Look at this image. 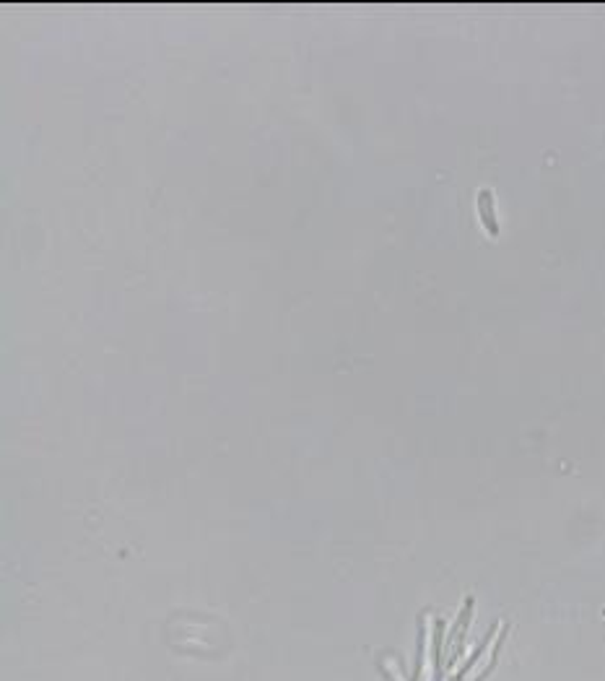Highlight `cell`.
<instances>
[{"label":"cell","instance_id":"6da1fadb","mask_svg":"<svg viewBox=\"0 0 605 681\" xmlns=\"http://www.w3.org/2000/svg\"><path fill=\"white\" fill-rule=\"evenodd\" d=\"M478 214H481L483 224L489 229V234H499V221H496V214H493V200H491V193L489 190H481L478 193Z\"/></svg>","mask_w":605,"mask_h":681}]
</instances>
